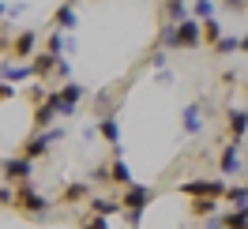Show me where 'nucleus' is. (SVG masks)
Wrapping results in <instances>:
<instances>
[{
  "instance_id": "obj_8",
  "label": "nucleus",
  "mask_w": 248,
  "mask_h": 229,
  "mask_svg": "<svg viewBox=\"0 0 248 229\" xmlns=\"http://www.w3.org/2000/svg\"><path fill=\"white\" fill-rule=\"evenodd\" d=\"M57 117H61V113H57V106H53V94H49L46 102H42V106L34 109V128H42V132H49V128L57 124Z\"/></svg>"
},
{
  "instance_id": "obj_29",
  "label": "nucleus",
  "mask_w": 248,
  "mask_h": 229,
  "mask_svg": "<svg viewBox=\"0 0 248 229\" xmlns=\"http://www.w3.org/2000/svg\"><path fill=\"white\" fill-rule=\"evenodd\" d=\"M83 226H87V229H109V222L102 218V214H91V218H87Z\"/></svg>"
},
{
  "instance_id": "obj_34",
  "label": "nucleus",
  "mask_w": 248,
  "mask_h": 229,
  "mask_svg": "<svg viewBox=\"0 0 248 229\" xmlns=\"http://www.w3.org/2000/svg\"><path fill=\"white\" fill-rule=\"evenodd\" d=\"M155 79H158V83H162V87H170V83H173V72H158Z\"/></svg>"
},
{
  "instance_id": "obj_18",
  "label": "nucleus",
  "mask_w": 248,
  "mask_h": 229,
  "mask_svg": "<svg viewBox=\"0 0 248 229\" xmlns=\"http://www.w3.org/2000/svg\"><path fill=\"white\" fill-rule=\"evenodd\" d=\"M53 23H57V31H76V8H72V4H61V8H57V15H53Z\"/></svg>"
},
{
  "instance_id": "obj_24",
  "label": "nucleus",
  "mask_w": 248,
  "mask_h": 229,
  "mask_svg": "<svg viewBox=\"0 0 248 229\" xmlns=\"http://www.w3.org/2000/svg\"><path fill=\"white\" fill-rule=\"evenodd\" d=\"M91 196V188H87V184H68V188H64V203H79V199H87Z\"/></svg>"
},
{
  "instance_id": "obj_9",
  "label": "nucleus",
  "mask_w": 248,
  "mask_h": 229,
  "mask_svg": "<svg viewBox=\"0 0 248 229\" xmlns=\"http://www.w3.org/2000/svg\"><path fill=\"white\" fill-rule=\"evenodd\" d=\"M181 124H185V136H200L203 132V109L192 102V106L181 109Z\"/></svg>"
},
{
  "instance_id": "obj_32",
  "label": "nucleus",
  "mask_w": 248,
  "mask_h": 229,
  "mask_svg": "<svg viewBox=\"0 0 248 229\" xmlns=\"http://www.w3.org/2000/svg\"><path fill=\"white\" fill-rule=\"evenodd\" d=\"M0 203H16V192H12V188H8V184H4V188H0Z\"/></svg>"
},
{
  "instance_id": "obj_15",
  "label": "nucleus",
  "mask_w": 248,
  "mask_h": 229,
  "mask_svg": "<svg viewBox=\"0 0 248 229\" xmlns=\"http://www.w3.org/2000/svg\"><path fill=\"white\" fill-rule=\"evenodd\" d=\"M57 64H61V57H53V53H38V57L31 61V68H34V76H49V72L57 76Z\"/></svg>"
},
{
  "instance_id": "obj_19",
  "label": "nucleus",
  "mask_w": 248,
  "mask_h": 229,
  "mask_svg": "<svg viewBox=\"0 0 248 229\" xmlns=\"http://www.w3.org/2000/svg\"><path fill=\"white\" fill-rule=\"evenodd\" d=\"M166 19L170 23H185V19H192V8L185 0H166Z\"/></svg>"
},
{
  "instance_id": "obj_13",
  "label": "nucleus",
  "mask_w": 248,
  "mask_h": 229,
  "mask_svg": "<svg viewBox=\"0 0 248 229\" xmlns=\"http://www.w3.org/2000/svg\"><path fill=\"white\" fill-rule=\"evenodd\" d=\"M49 147H53V139L42 132V136H34V139H27V143H23V158H31V162H34V158H42Z\"/></svg>"
},
{
  "instance_id": "obj_30",
  "label": "nucleus",
  "mask_w": 248,
  "mask_h": 229,
  "mask_svg": "<svg viewBox=\"0 0 248 229\" xmlns=\"http://www.w3.org/2000/svg\"><path fill=\"white\" fill-rule=\"evenodd\" d=\"M19 12H23L19 4H4V0H0V19H12V15H19Z\"/></svg>"
},
{
  "instance_id": "obj_36",
  "label": "nucleus",
  "mask_w": 248,
  "mask_h": 229,
  "mask_svg": "<svg viewBox=\"0 0 248 229\" xmlns=\"http://www.w3.org/2000/svg\"><path fill=\"white\" fill-rule=\"evenodd\" d=\"M241 49H245V53H248V38H241Z\"/></svg>"
},
{
  "instance_id": "obj_23",
  "label": "nucleus",
  "mask_w": 248,
  "mask_h": 229,
  "mask_svg": "<svg viewBox=\"0 0 248 229\" xmlns=\"http://www.w3.org/2000/svg\"><path fill=\"white\" fill-rule=\"evenodd\" d=\"M192 15L200 19V23H211V19H215V4H211V0H196V4H192Z\"/></svg>"
},
{
  "instance_id": "obj_37",
  "label": "nucleus",
  "mask_w": 248,
  "mask_h": 229,
  "mask_svg": "<svg viewBox=\"0 0 248 229\" xmlns=\"http://www.w3.org/2000/svg\"><path fill=\"white\" fill-rule=\"evenodd\" d=\"M245 188H248V184H245Z\"/></svg>"
},
{
  "instance_id": "obj_27",
  "label": "nucleus",
  "mask_w": 248,
  "mask_h": 229,
  "mask_svg": "<svg viewBox=\"0 0 248 229\" xmlns=\"http://www.w3.org/2000/svg\"><path fill=\"white\" fill-rule=\"evenodd\" d=\"M226 199H230L233 207H248V188H245V184H237V188L226 192Z\"/></svg>"
},
{
  "instance_id": "obj_17",
  "label": "nucleus",
  "mask_w": 248,
  "mask_h": 229,
  "mask_svg": "<svg viewBox=\"0 0 248 229\" xmlns=\"http://www.w3.org/2000/svg\"><path fill=\"white\" fill-rule=\"evenodd\" d=\"M121 211V199H106V196H91V214H102V218H109V214Z\"/></svg>"
},
{
  "instance_id": "obj_10",
  "label": "nucleus",
  "mask_w": 248,
  "mask_h": 229,
  "mask_svg": "<svg viewBox=\"0 0 248 229\" xmlns=\"http://www.w3.org/2000/svg\"><path fill=\"white\" fill-rule=\"evenodd\" d=\"M248 136V109H230V139L241 143Z\"/></svg>"
},
{
  "instance_id": "obj_31",
  "label": "nucleus",
  "mask_w": 248,
  "mask_h": 229,
  "mask_svg": "<svg viewBox=\"0 0 248 229\" xmlns=\"http://www.w3.org/2000/svg\"><path fill=\"white\" fill-rule=\"evenodd\" d=\"M68 76H72V64L61 57V64H57V79H64V83H68Z\"/></svg>"
},
{
  "instance_id": "obj_16",
  "label": "nucleus",
  "mask_w": 248,
  "mask_h": 229,
  "mask_svg": "<svg viewBox=\"0 0 248 229\" xmlns=\"http://www.w3.org/2000/svg\"><path fill=\"white\" fill-rule=\"evenodd\" d=\"M237 147H241V143H230V147L222 151V173H226V177L241 173V154H237Z\"/></svg>"
},
{
  "instance_id": "obj_26",
  "label": "nucleus",
  "mask_w": 248,
  "mask_h": 229,
  "mask_svg": "<svg viewBox=\"0 0 248 229\" xmlns=\"http://www.w3.org/2000/svg\"><path fill=\"white\" fill-rule=\"evenodd\" d=\"M158 42H162L166 49H177V23H166L162 34H158Z\"/></svg>"
},
{
  "instance_id": "obj_38",
  "label": "nucleus",
  "mask_w": 248,
  "mask_h": 229,
  "mask_svg": "<svg viewBox=\"0 0 248 229\" xmlns=\"http://www.w3.org/2000/svg\"><path fill=\"white\" fill-rule=\"evenodd\" d=\"M207 229H211V226H207Z\"/></svg>"
},
{
  "instance_id": "obj_5",
  "label": "nucleus",
  "mask_w": 248,
  "mask_h": 229,
  "mask_svg": "<svg viewBox=\"0 0 248 229\" xmlns=\"http://www.w3.org/2000/svg\"><path fill=\"white\" fill-rule=\"evenodd\" d=\"M230 192L222 181H185L181 184V196H192V199H200V196H211V199H222Z\"/></svg>"
},
{
  "instance_id": "obj_11",
  "label": "nucleus",
  "mask_w": 248,
  "mask_h": 229,
  "mask_svg": "<svg viewBox=\"0 0 248 229\" xmlns=\"http://www.w3.org/2000/svg\"><path fill=\"white\" fill-rule=\"evenodd\" d=\"M34 76V68L31 64H0V79H4V83H23V79H31Z\"/></svg>"
},
{
  "instance_id": "obj_1",
  "label": "nucleus",
  "mask_w": 248,
  "mask_h": 229,
  "mask_svg": "<svg viewBox=\"0 0 248 229\" xmlns=\"http://www.w3.org/2000/svg\"><path fill=\"white\" fill-rule=\"evenodd\" d=\"M151 199H155V192H151V188L132 184V188H124V196H121V211L132 214V222H140V214L151 207Z\"/></svg>"
},
{
  "instance_id": "obj_2",
  "label": "nucleus",
  "mask_w": 248,
  "mask_h": 229,
  "mask_svg": "<svg viewBox=\"0 0 248 229\" xmlns=\"http://www.w3.org/2000/svg\"><path fill=\"white\" fill-rule=\"evenodd\" d=\"M79 102H83V87H79V83H72V79H68L61 91L53 94V106H57V113H61V117H72V113L79 109Z\"/></svg>"
},
{
  "instance_id": "obj_4",
  "label": "nucleus",
  "mask_w": 248,
  "mask_h": 229,
  "mask_svg": "<svg viewBox=\"0 0 248 229\" xmlns=\"http://www.w3.org/2000/svg\"><path fill=\"white\" fill-rule=\"evenodd\" d=\"M16 203L23 207V211H31V214H46V211H49V199L42 196V192H38V188H34L31 181H27V184H19Z\"/></svg>"
},
{
  "instance_id": "obj_25",
  "label": "nucleus",
  "mask_w": 248,
  "mask_h": 229,
  "mask_svg": "<svg viewBox=\"0 0 248 229\" xmlns=\"http://www.w3.org/2000/svg\"><path fill=\"white\" fill-rule=\"evenodd\" d=\"M203 38L211 42V46H218L226 34H222V27H218V19H211V23H203Z\"/></svg>"
},
{
  "instance_id": "obj_20",
  "label": "nucleus",
  "mask_w": 248,
  "mask_h": 229,
  "mask_svg": "<svg viewBox=\"0 0 248 229\" xmlns=\"http://www.w3.org/2000/svg\"><path fill=\"white\" fill-rule=\"evenodd\" d=\"M222 226L226 229H248V207H233L230 214H222Z\"/></svg>"
},
{
  "instance_id": "obj_35",
  "label": "nucleus",
  "mask_w": 248,
  "mask_h": 229,
  "mask_svg": "<svg viewBox=\"0 0 248 229\" xmlns=\"http://www.w3.org/2000/svg\"><path fill=\"white\" fill-rule=\"evenodd\" d=\"M222 4H226V8H233V12H241V8H245V0H222Z\"/></svg>"
},
{
  "instance_id": "obj_22",
  "label": "nucleus",
  "mask_w": 248,
  "mask_h": 229,
  "mask_svg": "<svg viewBox=\"0 0 248 229\" xmlns=\"http://www.w3.org/2000/svg\"><path fill=\"white\" fill-rule=\"evenodd\" d=\"M215 211H218V199H211V196H200V199H192V214L207 218V214H215Z\"/></svg>"
},
{
  "instance_id": "obj_28",
  "label": "nucleus",
  "mask_w": 248,
  "mask_h": 229,
  "mask_svg": "<svg viewBox=\"0 0 248 229\" xmlns=\"http://www.w3.org/2000/svg\"><path fill=\"white\" fill-rule=\"evenodd\" d=\"M237 49H241V38H222V42L215 46V53L218 57H230V53H237Z\"/></svg>"
},
{
  "instance_id": "obj_14",
  "label": "nucleus",
  "mask_w": 248,
  "mask_h": 229,
  "mask_svg": "<svg viewBox=\"0 0 248 229\" xmlns=\"http://www.w3.org/2000/svg\"><path fill=\"white\" fill-rule=\"evenodd\" d=\"M72 49H76V42H72L64 31H57V34L46 42V53H53V57H64V53H72Z\"/></svg>"
},
{
  "instance_id": "obj_21",
  "label": "nucleus",
  "mask_w": 248,
  "mask_h": 229,
  "mask_svg": "<svg viewBox=\"0 0 248 229\" xmlns=\"http://www.w3.org/2000/svg\"><path fill=\"white\" fill-rule=\"evenodd\" d=\"M109 169H113V181L121 184V188H132V184H136V181H132V169H128V162H124V158H117Z\"/></svg>"
},
{
  "instance_id": "obj_6",
  "label": "nucleus",
  "mask_w": 248,
  "mask_h": 229,
  "mask_svg": "<svg viewBox=\"0 0 248 229\" xmlns=\"http://www.w3.org/2000/svg\"><path fill=\"white\" fill-rule=\"evenodd\" d=\"M31 173H34V162H31V158H23V154L4 162V181H12V184H27V181H31Z\"/></svg>"
},
{
  "instance_id": "obj_12",
  "label": "nucleus",
  "mask_w": 248,
  "mask_h": 229,
  "mask_svg": "<svg viewBox=\"0 0 248 229\" xmlns=\"http://www.w3.org/2000/svg\"><path fill=\"white\" fill-rule=\"evenodd\" d=\"M98 136L106 139V143H113V147H121V124H117V117H113V113L98 121Z\"/></svg>"
},
{
  "instance_id": "obj_33",
  "label": "nucleus",
  "mask_w": 248,
  "mask_h": 229,
  "mask_svg": "<svg viewBox=\"0 0 248 229\" xmlns=\"http://www.w3.org/2000/svg\"><path fill=\"white\" fill-rule=\"evenodd\" d=\"M8 98H12V83H4V79H0V102H8Z\"/></svg>"
},
{
  "instance_id": "obj_3",
  "label": "nucleus",
  "mask_w": 248,
  "mask_h": 229,
  "mask_svg": "<svg viewBox=\"0 0 248 229\" xmlns=\"http://www.w3.org/2000/svg\"><path fill=\"white\" fill-rule=\"evenodd\" d=\"M207 38H203V23L196 15L185 19V23H177V49H200Z\"/></svg>"
},
{
  "instance_id": "obj_7",
  "label": "nucleus",
  "mask_w": 248,
  "mask_h": 229,
  "mask_svg": "<svg viewBox=\"0 0 248 229\" xmlns=\"http://www.w3.org/2000/svg\"><path fill=\"white\" fill-rule=\"evenodd\" d=\"M34 49H38V34L34 31H23L16 42H12V53H16L19 61H34V57H38Z\"/></svg>"
}]
</instances>
